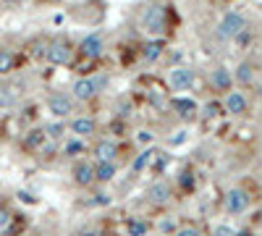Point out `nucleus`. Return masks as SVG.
<instances>
[{
	"label": "nucleus",
	"instance_id": "nucleus-1",
	"mask_svg": "<svg viewBox=\"0 0 262 236\" xmlns=\"http://www.w3.org/2000/svg\"><path fill=\"white\" fill-rule=\"evenodd\" d=\"M45 58H48L53 66H68V63L73 60V48H71V42L68 40H53L48 48H45Z\"/></svg>",
	"mask_w": 262,
	"mask_h": 236
},
{
	"label": "nucleus",
	"instance_id": "nucleus-2",
	"mask_svg": "<svg viewBox=\"0 0 262 236\" xmlns=\"http://www.w3.org/2000/svg\"><path fill=\"white\" fill-rule=\"evenodd\" d=\"M244 29H247V21H244V16H241L239 11H228V13L220 19V24H218V34H220L223 40L239 37Z\"/></svg>",
	"mask_w": 262,
	"mask_h": 236
},
{
	"label": "nucleus",
	"instance_id": "nucleus-3",
	"mask_svg": "<svg viewBox=\"0 0 262 236\" xmlns=\"http://www.w3.org/2000/svg\"><path fill=\"white\" fill-rule=\"evenodd\" d=\"M144 29L149 34H163L165 32V26H168V16H165V8L163 5H149L147 11H144Z\"/></svg>",
	"mask_w": 262,
	"mask_h": 236
},
{
	"label": "nucleus",
	"instance_id": "nucleus-4",
	"mask_svg": "<svg viewBox=\"0 0 262 236\" xmlns=\"http://www.w3.org/2000/svg\"><path fill=\"white\" fill-rule=\"evenodd\" d=\"M48 111L55 116V118H66L71 111H73V100L63 92H55L48 97Z\"/></svg>",
	"mask_w": 262,
	"mask_h": 236
},
{
	"label": "nucleus",
	"instance_id": "nucleus-5",
	"mask_svg": "<svg viewBox=\"0 0 262 236\" xmlns=\"http://www.w3.org/2000/svg\"><path fill=\"white\" fill-rule=\"evenodd\" d=\"M247 207H249V194L244 189H228L226 192V210L231 215H239V213H244Z\"/></svg>",
	"mask_w": 262,
	"mask_h": 236
},
{
	"label": "nucleus",
	"instance_id": "nucleus-6",
	"mask_svg": "<svg viewBox=\"0 0 262 236\" xmlns=\"http://www.w3.org/2000/svg\"><path fill=\"white\" fill-rule=\"evenodd\" d=\"M168 81H171L173 89H189L194 84V71L189 66H176L171 71V76H168Z\"/></svg>",
	"mask_w": 262,
	"mask_h": 236
},
{
	"label": "nucleus",
	"instance_id": "nucleus-7",
	"mask_svg": "<svg viewBox=\"0 0 262 236\" xmlns=\"http://www.w3.org/2000/svg\"><path fill=\"white\" fill-rule=\"evenodd\" d=\"M102 50H105V45H102V37H100V34H89V37H84L81 45H79V53H81L84 58H89V60L100 58Z\"/></svg>",
	"mask_w": 262,
	"mask_h": 236
},
{
	"label": "nucleus",
	"instance_id": "nucleus-8",
	"mask_svg": "<svg viewBox=\"0 0 262 236\" xmlns=\"http://www.w3.org/2000/svg\"><path fill=\"white\" fill-rule=\"evenodd\" d=\"M97 89H100V81H92L87 76H81V79L73 81L71 92H73V97H76V100H92V97L97 95Z\"/></svg>",
	"mask_w": 262,
	"mask_h": 236
},
{
	"label": "nucleus",
	"instance_id": "nucleus-9",
	"mask_svg": "<svg viewBox=\"0 0 262 236\" xmlns=\"http://www.w3.org/2000/svg\"><path fill=\"white\" fill-rule=\"evenodd\" d=\"M247 108H249V103L241 92H228L226 100H223V111L231 113V116H244Z\"/></svg>",
	"mask_w": 262,
	"mask_h": 236
},
{
	"label": "nucleus",
	"instance_id": "nucleus-10",
	"mask_svg": "<svg viewBox=\"0 0 262 236\" xmlns=\"http://www.w3.org/2000/svg\"><path fill=\"white\" fill-rule=\"evenodd\" d=\"M210 84L218 89V92H228L231 84H233V74H231L226 66H218V68L210 74Z\"/></svg>",
	"mask_w": 262,
	"mask_h": 236
},
{
	"label": "nucleus",
	"instance_id": "nucleus-11",
	"mask_svg": "<svg viewBox=\"0 0 262 236\" xmlns=\"http://www.w3.org/2000/svg\"><path fill=\"white\" fill-rule=\"evenodd\" d=\"M71 131L76 134V137H92V134L97 131V123H95V118H89V116H81V118H73L71 121Z\"/></svg>",
	"mask_w": 262,
	"mask_h": 236
},
{
	"label": "nucleus",
	"instance_id": "nucleus-12",
	"mask_svg": "<svg viewBox=\"0 0 262 236\" xmlns=\"http://www.w3.org/2000/svg\"><path fill=\"white\" fill-rule=\"evenodd\" d=\"M73 181H76L79 186H89L92 181H95V166L92 163H76L73 166Z\"/></svg>",
	"mask_w": 262,
	"mask_h": 236
},
{
	"label": "nucleus",
	"instance_id": "nucleus-13",
	"mask_svg": "<svg viewBox=\"0 0 262 236\" xmlns=\"http://www.w3.org/2000/svg\"><path fill=\"white\" fill-rule=\"evenodd\" d=\"M147 197H149V202H155V205H165L168 199H171V186H168L165 181H155V184L147 189Z\"/></svg>",
	"mask_w": 262,
	"mask_h": 236
},
{
	"label": "nucleus",
	"instance_id": "nucleus-14",
	"mask_svg": "<svg viewBox=\"0 0 262 236\" xmlns=\"http://www.w3.org/2000/svg\"><path fill=\"white\" fill-rule=\"evenodd\" d=\"M92 152H95L97 163H100V160H116V155H118V144H116L113 139H100Z\"/></svg>",
	"mask_w": 262,
	"mask_h": 236
},
{
	"label": "nucleus",
	"instance_id": "nucleus-15",
	"mask_svg": "<svg viewBox=\"0 0 262 236\" xmlns=\"http://www.w3.org/2000/svg\"><path fill=\"white\" fill-rule=\"evenodd\" d=\"M171 105H173V111L179 113L181 118H194L196 116V103L189 100V97H176Z\"/></svg>",
	"mask_w": 262,
	"mask_h": 236
},
{
	"label": "nucleus",
	"instance_id": "nucleus-16",
	"mask_svg": "<svg viewBox=\"0 0 262 236\" xmlns=\"http://www.w3.org/2000/svg\"><path fill=\"white\" fill-rule=\"evenodd\" d=\"M113 176H116V163L113 160H100L95 166V181L108 184V181H113Z\"/></svg>",
	"mask_w": 262,
	"mask_h": 236
},
{
	"label": "nucleus",
	"instance_id": "nucleus-17",
	"mask_svg": "<svg viewBox=\"0 0 262 236\" xmlns=\"http://www.w3.org/2000/svg\"><path fill=\"white\" fill-rule=\"evenodd\" d=\"M163 50H165V42H163V40H152V42H147V45H144L142 56H144L147 63H155L157 58L163 56Z\"/></svg>",
	"mask_w": 262,
	"mask_h": 236
},
{
	"label": "nucleus",
	"instance_id": "nucleus-18",
	"mask_svg": "<svg viewBox=\"0 0 262 236\" xmlns=\"http://www.w3.org/2000/svg\"><path fill=\"white\" fill-rule=\"evenodd\" d=\"M233 79L239 81V84H244V87H249L252 81H255V66L252 63H239V68H236V74H233Z\"/></svg>",
	"mask_w": 262,
	"mask_h": 236
},
{
	"label": "nucleus",
	"instance_id": "nucleus-19",
	"mask_svg": "<svg viewBox=\"0 0 262 236\" xmlns=\"http://www.w3.org/2000/svg\"><path fill=\"white\" fill-rule=\"evenodd\" d=\"M126 234L129 236H147V223L142 221V218H131V221L126 223Z\"/></svg>",
	"mask_w": 262,
	"mask_h": 236
},
{
	"label": "nucleus",
	"instance_id": "nucleus-20",
	"mask_svg": "<svg viewBox=\"0 0 262 236\" xmlns=\"http://www.w3.org/2000/svg\"><path fill=\"white\" fill-rule=\"evenodd\" d=\"M26 147L29 150H37V147H42L45 144V129H34V131H29V137H26Z\"/></svg>",
	"mask_w": 262,
	"mask_h": 236
},
{
	"label": "nucleus",
	"instance_id": "nucleus-21",
	"mask_svg": "<svg viewBox=\"0 0 262 236\" xmlns=\"http://www.w3.org/2000/svg\"><path fill=\"white\" fill-rule=\"evenodd\" d=\"M155 152H157V150H144V152H139V158L134 160V171H144L149 163H152Z\"/></svg>",
	"mask_w": 262,
	"mask_h": 236
},
{
	"label": "nucleus",
	"instance_id": "nucleus-22",
	"mask_svg": "<svg viewBox=\"0 0 262 236\" xmlns=\"http://www.w3.org/2000/svg\"><path fill=\"white\" fill-rule=\"evenodd\" d=\"M11 68H13V56H11V50L0 48V74H8Z\"/></svg>",
	"mask_w": 262,
	"mask_h": 236
},
{
	"label": "nucleus",
	"instance_id": "nucleus-23",
	"mask_svg": "<svg viewBox=\"0 0 262 236\" xmlns=\"http://www.w3.org/2000/svg\"><path fill=\"white\" fill-rule=\"evenodd\" d=\"M179 184H181V189H184V192H192V189H194V171H189V168H186V171H181Z\"/></svg>",
	"mask_w": 262,
	"mask_h": 236
},
{
	"label": "nucleus",
	"instance_id": "nucleus-24",
	"mask_svg": "<svg viewBox=\"0 0 262 236\" xmlns=\"http://www.w3.org/2000/svg\"><path fill=\"white\" fill-rule=\"evenodd\" d=\"M16 103V92H11V87H0V108H11Z\"/></svg>",
	"mask_w": 262,
	"mask_h": 236
},
{
	"label": "nucleus",
	"instance_id": "nucleus-25",
	"mask_svg": "<svg viewBox=\"0 0 262 236\" xmlns=\"http://www.w3.org/2000/svg\"><path fill=\"white\" fill-rule=\"evenodd\" d=\"M81 152H84V142H79V139H73L63 147V155H68V158H76V155H81Z\"/></svg>",
	"mask_w": 262,
	"mask_h": 236
},
{
	"label": "nucleus",
	"instance_id": "nucleus-26",
	"mask_svg": "<svg viewBox=\"0 0 262 236\" xmlns=\"http://www.w3.org/2000/svg\"><path fill=\"white\" fill-rule=\"evenodd\" d=\"M157 229H160L163 234H176L179 226H176V218H163V221L157 223Z\"/></svg>",
	"mask_w": 262,
	"mask_h": 236
},
{
	"label": "nucleus",
	"instance_id": "nucleus-27",
	"mask_svg": "<svg viewBox=\"0 0 262 236\" xmlns=\"http://www.w3.org/2000/svg\"><path fill=\"white\" fill-rule=\"evenodd\" d=\"M176 236H202L194 226H184V229H176Z\"/></svg>",
	"mask_w": 262,
	"mask_h": 236
},
{
	"label": "nucleus",
	"instance_id": "nucleus-28",
	"mask_svg": "<svg viewBox=\"0 0 262 236\" xmlns=\"http://www.w3.org/2000/svg\"><path fill=\"white\" fill-rule=\"evenodd\" d=\"M8 223H11V213H8V210H5V207H3V205H0V231H3V229H5V226H8Z\"/></svg>",
	"mask_w": 262,
	"mask_h": 236
},
{
	"label": "nucleus",
	"instance_id": "nucleus-29",
	"mask_svg": "<svg viewBox=\"0 0 262 236\" xmlns=\"http://www.w3.org/2000/svg\"><path fill=\"white\" fill-rule=\"evenodd\" d=\"M212 236H233V229H231V226H215Z\"/></svg>",
	"mask_w": 262,
	"mask_h": 236
},
{
	"label": "nucleus",
	"instance_id": "nucleus-30",
	"mask_svg": "<svg viewBox=\"0 0 262 236\" xmlns=\"http://www.w3.org/2000/svg\"><path fill=\"white\" fill-rule=\"evenodd\" d=\"M61 131H63L61 123H53V126H48V129H45V134H50V137H61Z\"/></svg>",
	"mask_w": 262,
	"mask_h": 236
},
{
	"label": "nucleus",
	"instance_id": "nucleus-31",
	"mask_svg": "<svg viewBox=\"0 0 262 236\" xmlns=\"http://www.w3.org/2000/svg\"><path fill=\"white\" fill-rule=\"evenodd\" d=\"M136 139L142 142V144H149V142L155 139V134H152V131H139V137H136Z\"/></svg>",
	"mask_w": 262,
	"mask_h": 236
},
{
	"label": "nucleus",
	"instance_id": "nucleus-32",
	"mask_svg": "<svg viewBox=\"0 0 262 236\" xmlns=\"http://www.w3.org/2000/svg\"><path fill=\"white\" fill-rule=\"evenodd\" d=\"M218 111H220V105H215V103H210L207 108H204V116H218Z\"/></svg>",
	"mask_w": 262,
	"mask_h": 236
},
{
	"label": "nucleus",
	"instance_id": "nucleus-33",
	"mask_svg": "<svg viewBox=\"0 0 262 236\" xmlns=\"http://www.w3.org/2000/svg\"><path fill=\"white\" fill-rule=\"evenodd\" d=\"M95 197H97V199H95L97 205H108V202H110V197H108V194H95Z\"/></svg>",
	"mask_w": 262,
	"mask_h": 236
},
{
	"label": "nucleus",
	"instance_id": "nucleus-34",
	"mask_svg": "<svg viewBox=\"0 0 262 236\" xmlns=\"http://www.w3.org/2000/svg\"><path fill=\"white\" fill-rule=\"evenodd\" d=\"M18 197H21V199H24V202H34V197H32L29 192H18Z\"/></svg>",
	"mask_w": 262,
	"mask_h": 236
},
{
	"label": "nucleus",
	"instance_id": "nucleus-35",
	"mask_svg": "<svg viewBox=\"0 0 262 236\" xmlns=\"http://www.w3.org/2000/svg\"><path fill=\"white\" fill-rule=\"evenodd\" d=\"M233 236H252V231H247V229L244 231H233Z\"/></svg>",
	"mask_w": 262,
	"mask_h": 236
},
{
	"label": "nucleus",
	"instance_id": "nucleus-36",
	"mask_svg": "<svg viewBox=\"0 0 262 236\" xmlns=\"http://www.w3.org/2000/svg\"><path fill=\"white\" fill-rule=\"evenodd\" d=\"M84 236H105V234H100V231H89V234H84Z\"/></svg>",
	"mask_w": 262,
	"mask_h": 236
},
{
	"label": "nucleus",
	"instance_id": "nucleus-37",
	"mask_svg": "<svg viewBox=\"0 0 262 236\" xmlns=\"http://www.w3.org/2000/svg\"><path fill=\"white\" fill-rule=\"evenodd\" d=\"M5 3H24V0H5Z\"/></svg>",
	"mask_w": 262,
	"mask_h": 236
},
{
	"label": "nucleus",
	"instance_id": "nucleus-38",
	"mask_svg": "<svg viewBox=\"0 0 262 236\" xmlns=\"http://www.w3.org/2000/svg\"><path fill=\"white\" fill-rule=\"evenodd\" d=\"M18 236H24V234H18Z\"/></svg>",
	"mask_w": 262,
	"mask_h": 236
}]
</instances>
